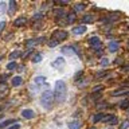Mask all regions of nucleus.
Wrapping results in <instances>:
<instances>
[{
  "label": "nucleus",
  "mask_w": 129,
  "mask_h": 129,
  "mask_svg": "<svg viewBox=\"0 0 129 129\" xmlns=\"http://www.w3.org/2000/svg\"><path fill=\"white\" fill-rule=\"evenodd\" d=\"M66 93H67V89H66V83L63 81H56L55 82V89H54V93L52 95L55 97V101L56 102H63L64 98H66Z\"/></svg>",
  "instance_id": "nucleus-1"
},
{
  "label": "nucleus",
  "mask_w": 129,
  "mask_h": 129,
  "mask_svg": "<svg viewBox=\"0 0 129 129\" xmlns=\"http://www.w3.org/2000/svg\"><path fill=\"white\" fill-rule=\"evenodd\" d=\"M52 101H54V95H52V91H50V90L44 91L42 97H40V102H42V105L46 109H51Z\"/></svg>",
  "instance_id": "nucleus-2"
},
{
  "label": "nucleus",
  "mask_w": 129,
  "mask_h": 129,
  "mask_svg": "<svg viewBox=\"0 0 129 129\" xmlns=\"http://www.w3.org/2000/svg\"><path fill=\"white\" fill-rule=\"evenodd\" d=\"M67 39V31L64 30H55L52 32V40L55 42H60V40Z\"/></svg>",
  "instance_id": "nucleus-3"
},
{
  "label": "nucleus",
  "mask_w": 129,
  "mask_h": 129,
  "mask_svg": "<svg viewBox=\"0 0 129 129\" xmlns=\"http://www.w3.org/2000/svg\"><path fill=\"white\" fill-rule=\"evenodd\" d=\"M89 44L93 47V48H98V50H101V47H102V44H101V40L100 38H97V36H91L90 39H89Z\"/></svg>",
  "instance_id": "nucleus-4"
},
{
  "label": "nucleus",
  "mask_w": 129,
  "mask_h": 129,
  "mask_svg": "<svg viewBox=\"0 0 129 129\" xmlns=\"http://www.w3.org/2000/svg\"><path fill=\"white\" fill-rule=\"evenodd\" d=\"M102 121H104L105 124L114 125V124H117V122H118V118H117V117H116L114 114H108V116H104Z\"/></svg>",
  "instance_id": "nucleus-5"
},
{
  "label": "nucleus",
  "mask_w": 129,
  "mask_h": 129,
  "mask_svg": "<svg viewBox=\"0 0 129 129\" xmlns=\"http://www.w3.org/2000/svg\"><path fill=\"white\" fill-rule=\"evenodd\" d=\"M64 64H66V62H64V59L63 58H56L54 62H52V67L54 69H58V70H60Z\"/></svg>",
  "instance_id": "nucleus-6"
},
{
  "label": "nucleus",
  "mask_w": 129,
  "mask_h": 129,
  "mask_svg": "<svg viewBox=\"0 0 129 129\" xmlns=\"http://www.w3.org/2000/svg\"><path fill=\"white\" fill-rule=\"evenodd\" d=\"M22 117L23 118H27V120H31L35 117V113L30 110V109H24V110H22Z\"/></svg>",
  "instance_id": "nucleus-7"
},
{
  "label": "nucleus",
  "mask_w": 129,
  "mask_h": 129,
  "mask_svg": "<svg viewBox=\"0 0 129 129\" xmlns=\"http://www.w3.org/2000/svg\"><path fill=\"white\" fill-rule=\"evenodd\" d=\"M118 47H120V43L116 42V40H113V42H110L108 44V48H109V51H110V52H116L117 50H118Z\"/></svg>",
  "instance_id": "nucleus-8"
},
{
  "label": "nucleus",
  "mask_w": 129,
  "mask_h": 129,
  "mask_svg": "<svg viewBox=\"0 0 129 129\" xmlns=\"http://www.w3.org/2000/svg\"><path fill=\"white\" fill-rule=\"evenodd\" d=\"M83 32H86V27L85 26H77L73 28V34L74 35H81V34H83Z\"/></svg>",
  "instance_id": "nucleus-9"
},
{
  "label": "nucleus",
  "mask_w": 129,
  "mask_h": 129,
  "mask_svg": "<svg viewBox=\"0 0 129 129\" xmlns=\"http://www.w3.org/2000/svg\"><path fill=\"white\" fill-rule=\"evenodd\" d=\"M44 38H36V39H30V40H27L26 44H27V47H31V46H35V44H38V42H43Z\"/></svg>",
  "instance_id": "nucleus-10"
},
{
  "label": "nucleus",
  "mask_w": 129,
  "mask_h": 129,
  "mask_svg": "<svg viewBox=\"0 0 129 129\" xmlns=\"http://www.w3.org/2000/svg\"><path fill=\"white\" fill-rule=\"evenodd\" d=\"M126 94H128V89H126V87L120 89V90H116V91L112 93L113 97H116V95H126Z\"/></svg>",
  "instance_id": "nucleus-11"
},
{
  "label": "nucleus",
  "mask_w": 129,
  "mask_h": 129,
  "mask_svg": "<svg viewBox=\"0 0 129 129\" xmlns=\"http://www.w3.org/2000/svg\"><path fill=\"white\" fill-rule=\"evenodd\" d=\"M26 22H27V19L26 18H18L14 22V26L15 27H20V26H24V24H26Z\"/></svg>",
  "instance_id": "nucleus-12"
},
{
  "label": "nucleus",
  "mask_w": 129,
  "mask_h": 129,
  "mask_svg": "<svg viewBox=\"0 0 129 129\" xmlns=\"http://www.w3.org/2000/svg\"><path fill=\"white\" fill-rule=\"evenodd\" d=\"M11 82H12V86H20L23 83V79H22V77H14Z\"/></svg>",
  "instance_id": "nucleus-13"
},
{
  "label": "nucleus",
  "mask_w": 129,
  "mask_h": 129,
  "mask_svg": "<svg viewBox=\"0 0 129 129\" xmlns=\"http://www.w3.org/2000/svg\"><path fill=\"white\" fill-rule=\"evenodd\" d=\"M74 22H75V14L71 12V14H69L66 16V24H73Z\"/></svg>",
  "instance_id": "nucleus-14"
},
{
  "label": "nucleus",
  "mask_w": 129,
  "mask_h": 129,
  "mask_svg": "<svg viewBox=\"0 0 129 129\" xmlns=\"http://www.w3.org/2000/svg\"><path fill=\"white\" fill-rule=\"evenodd\" d=\"M79 128H81V122H79L78 120L69 122V129H79Z\"/></svg>",
  "instance_id": "nucleus-15"
},
{
  "label": "nucleus",
  "mask_w": 129,
  "mask_h": 129,
  "mask_svg": "<svg viewBox=\"0 0 129 129\" xmlns=\"http://www.w3.org/2000/svg\"><path fill=\"white\" fill-rule=\"evenodd\" d=\"M104 118V113H97V114L93 116V122H100Z\"/></svg>",
  "instance_id": "nucleus-16"
},
{
  "label": "nucleus",
  "mask_w": 129,
  "mask_h": 129,
  "mask_svg": "<svg viewBox=\"0 0 129 129\" xmlns=\"http://www.w3.org/2000/svg\"><path fill=\"white\" fill-rule=\"evenodd\" d=\"M15 11H16V3L14 2V0H11V2H10V10H8V14L12 15Z\"/></svg>",
  "instance_id": "nucleus-17"
},
{
  "label": "nucleus",
  "mask_w": 129,
  "mask_h": 129,
  "mask_svg": "<svg viewBox=\"0 0 129 129\" xmlns=\"http://www.w3.org/2000/svg\"><path fill=\"white\" fill-rule=\"evenodd\" d=\"M82 22H85V23H93V22H94V16H93V15H85L82 18Z\"/></svg>",
  "instance_id": "nucleus-18"
},
{
  "label": "nucleus",
  "mask_w": 129,
  "mask_h": 129,
  "mask_svg": "<svg viewBox=\"0 0 129 129\" xmlns=\"http://www.w3.org/2000/svg\"><path fill=\"white\" fill-rule=\"evenodd\" d=\"M62 51H63V52H66V54H69V55L75 54V51H74V48H73V47H63V48H62Z\"/></svg>",
  "instance_id": "nucleus-19"
},
{
  "label": "nucleus",
  "mask_w": 129,
  "mask_h": 129,
  "mask_svg": "<svg viewBox=\"0 0 129 129\" xmlns=\"http://www.w3.org/2000/svg\"><path fill=\"white\" fill-rule=\"evenodd\" d=\"M85 8H86V6H85V4H75V6H74V11H77V12L85 11Z\"/></svg>",
  "instance_id": "nucleus-20"
},
{
  "label": "nucleus",
  "mask_w": 129,
  "mask_h": 129,
  "mask_svg": "<svg viewBox=\"0 0 129 129\" xmlns=\"http://www.w3.org/2000/svg\"><path fill=\"white\" fill-rule=\"evenodd\" d=\"M40 59H42V55H40V54H35L34 58H32V62L38 63V62H40Z\"/></svg>",
  "instance_id": "nucleus-21"
},
{
  "label": "nucleus",
  "mask_w": 129,
  "mask_h": 129,
  "mask_svg": "<svg viewBox=\"0 0 129 129\" xmlns=\"http://www.w3.org/2000/svg\"><path fill=\"white\" fill-rule=\"evenodd\" d=\"M19 55H20L19 51H12L11 54H10V59H15V58H18Z\"/></svg>",
  "instance_id": "nucleus-22"
},
{
  "label": "nucleus",
  "mask_w": 129,
  "mask_h": 129,
  "mask_svg": "<svg viewBox=\"0 0 129 129\" xmlns=\"http://www.w3.org/2000/svg\"><path fill=\"white\" fill-rule=\"evenodd\" d=\"M100 63H101V66H102V67H106L108 64H109V59H108V58H102Z\"/></svg>",
  "instance_id": "nucleus-23"
},
{
  "label": "nucleus",
  "mask_w": 129,
  "mask_h": 129,
  "mask_svg": "<svg viewBox=\"0 0 129 129\" xmlns=\"http://www.w3.org/2000/svg\"><path fill=\"white\" fill-rule=\"evenodd\" d=\"M7 69H8V70H15V69H16V63L15 62H10L7 64Z\"/></svg>",
  "instance_id": "nucleus-24"
},
{
  "label": "nucleus",
  "mask_w": 129,
  "mask_h": 129,
  "mask_svg": "<svg viewBox=\"0 0 129 129\" xmlns=\"http://www.w3.org/2000/svg\"><path fill=\"white\" fill-rule=\"evenodd\" d=\"M12 122H16V121H15V120H8V121H4L3 124H0V128L7 126V125H10V124H12Z\"/></svg>",
  "instance_id": "nucleus-25"
},
{
  "label": "nucleus",
  "mask_w": 129,
  "mask_h": 129,
  "mask_svg": "<svg viewBox=\"0 0 129 129\" xmlns=\"http://www.w3.org/2000/svg\"><path fill=\"white\" fill-rule=\"evenodd\" d=\"M44 81H46V77H36L35 78L36 83H42V82H44Z\"/></svg>",
  "instance_id": "nucleus-26"
},
{
  "label": "nucleus",
  "mask_w": 129,
  "mask_h": 129,
  "mask_svg": "<svg viewBox=\"0 0 129 129\" xmlns=\"http://www.w3.org/2000/svg\"><path fill=\"white\" fill-rule=\"evenodd\" d=\"M126 106H128V100H124L120 104V108L121 109H126Z\"/></svg>",
  "instance_id": "nucleus-27"
},
{
  "label": "nucleus",
  "mask_w": 129,
  "mask_h": 129,
  "mask_svg": "<svg viewBox=\"0 0 129 129\" xmlns=\"http://www.w3.org/2000/svg\"><path fill=\"white\" fill-rule=\"evenodd\" d=\"M55 46H58V42H55V40H48V47H55Z\"/></svg>",
  "instance_id": "nucleus-28"
},
{
  "label": "nucleus",
  "mask_w": 129,
  "mask_h": 129,
  "mask_svg": "<svg viewBox=\"0 0 129 129\" xmlns=\"http://www.w3.org/2000/svg\"><path fill=\"white\" fill-rule=\"evenodd\" d=\"M128 125H129V121L128 120H125L122 124H121V126H120V129H126L128 128Z\"/></svg>",
  "instance_id": "nucleus-29"
},
{
  "label": "nucleus",
  "mask_w": 129,
  "mask_h": 129,
  "mask_svg": "<svg viewBox=\"0 0 129 129\" xmlns=\"http://www.w3.org/2000/svg\"><path fill=\"white\" fill-rule=\"evenodd\" d=\"M97 108H98V109H105V108H108V104H106V102L98 104V105H97Z\"/></svg>",
  "instance_id": "nucleus-30"
},
{
  "label": "nucleus",
  "mask_w": 129,
  "mask_h": 129,
  "mask_svg": "<svg viewBox=\"0 0 129 129\" xmlns=\"http://www.w3.org/2000/svg\"><path fill=\"white\" fill-rule=\"evenodd\" d=\"M102 86H101V85H98V86H95L94 89H93V93H95V91H101V90H102Z\"/></svg>",
  "instance_id": "nucleus-31"
},
{
  "label": "nucleus",
  "mask_w": 129,
  "mask_h": 129,
  "mask_svg": "<svg viewBox=\"0 0 129 129\" xmlns=\"http://www.w3.org/2000/svg\"><path fill=\"white\" fill-rule=\"evenodd\" d=\"M82 73H83V71H78V73H77L75 77H74V79H75V81H77V79H79L81 77H82Z\"/></svg>",
  "instance_id": "nucleus-32"
},
{
  "label": "nucleus",
  "mask_w": 129,
  "mask_h": 129,
  "mask_svg": "<svg viewBox=\"0 0 129 129\" xmlns=\"http://www.w3.org/2000/svg\"><path fill=\"white\" fill-rule=\"evenodd\" d=\"M8 129H19V124H14L11 126H8Z\"/></svg>",
  "instance_id": "nucleus-33"
},
{
  "label": "nucleus",
  "mask_w": 129,
  "mask_h": 129,
  "mask_svg": "<svg viewBox=\"0 0 129 129\" xmlns=\"http://www.w3.org/2000/svg\"><path fill=\"white\" fill-rule=\"evenodd\" d=\"M6 27V22H0V32L3 31V28Z\"/></svg>",
  "instance_id": "nucleus-34"
},
{
  "label": "nucleus",
  "mask_w": 129,
  "mask_h": 129,
  "mask_svg": "<svg viewBox=\"0 0 129 129\" xmlns=\"http://www.w3.org/2000/svg\"><path fill=\"white\" fill-rule=\"evenodd\" d=\"M104 74H105V71H100V73H97V74H95V77L101 78V77H104Z\"/></svg>",
  "instance_id": "nucleus-35"
},
{
  "label": "nucleus",
  "mask_w": 129,
  "mask_h": 129,
  "mask_svg": "<svg viewBox=\"0 0 129 129\" xmlns=\"http://www.w3.org/2000/svg\"><path fill=\"white\" fill-rule=\"evenodd\" d=\"M59 6H66V4H69V2H58Z\"/></svg>",
  "instance_id": "nucleus-36"
},
{
  "label": "nucleus",
  "mask_w": 129,
  "mask_h": 129,
  "mask_svg": "<svg viewBox=\"0 0 129 129\" xmlns=\"http://www.w3.org/2000/svg\"><path fill=\"white\" fill-rule=\"evenodd\" d=\"M116 63H117V64H118V63H122V58H120V59L117 58V59H116Z\"/></svg>",
  "instance_id": "nucleus-37"
},
{
  "label": "nucleus",
  "mask_w": 129,
  "mask_h": 129,
  "mask_svg": "<svg viewBox=\"0 0 129 129\" xmlns=\"http://www.w3.org/2000/svg\"><path fill=\"white\" fill-rule=\"evenodd\" d=\"M89 129H95V128H89Z\"/></svg>",
  "instance_id": "nucleus-38"
},
{
  "label": "nucleus",
  "mask_w": 129,
  "mask_h": 129,
  "mask_svg": "<svg viewBox=\"0 0 129 129\" xmlns=\"http://www.w3.org/2000/svg\"><path fill=\"white\" fill-rule=\"evenodd\" d=\"M0 60H2V56H0Z\"/></svg>",
  "instance_id": "nucleus-39"
}]
</instances>
